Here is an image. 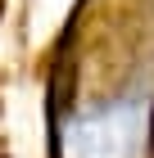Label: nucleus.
Here are the masks:
<instances>
[{"instance_id":"nucleus-1","label":"nucleus","mask_w":154,"mask_h":158,"mask_svg":"<svg viewBox=\"0 0 154 158\" xmlns=\"http://www.w3.org/2000/svg\"><path fill=\"white\" fill-rule=\"evenodd\" d=\"M141 135H145V113L136 104H109V109L73 122L68 154L73 158H136Z\"/></svg>"}]
</instances>
